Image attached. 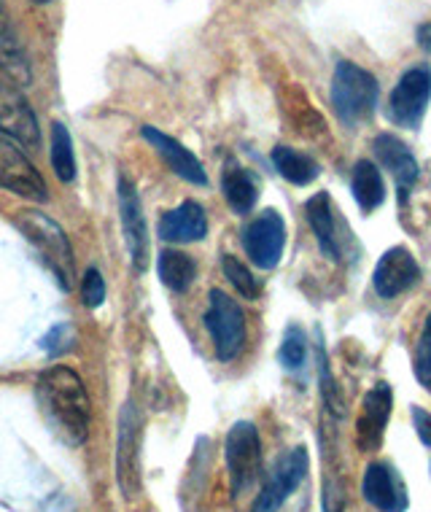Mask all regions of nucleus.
<instances>
[{"mask_svg":"<svg viewBox=\"0 0 431 512\" xmlns=\"http://www.w3.org/2000/svg\"><path fill=\"white\" fill-rule=\"evenodd\" d=\"M321 502H324V512H345L348 496H345L343 477L337 475V472H329V475H326Z\"/></svg>","mask_w":431,"mask_h":512,"instance_id":"obj_30","label":"nucleus"},{"mask_svg":"<svg viewBox=\"0 0 431 512\" xmlns=\"http://www.w3.org/2000/svg\"><path fill=\"white\" fill-rule=\"evenodd\" d=\"M38 512H76V510H73V504L68 502L65 496L54 494L52 499H46V502L41 504V510Z\"/></svg>","mask_w":431,"mask_h":512,"instance_id":"obj_32","label":"nucleus"},{"mask_svg":"<svg viewBox=\"0 0 431 512\" xmlns=\"http://www.w3.org/2000/svg\"><path fill=\"white\" fill-rule=\"evenodd\" d=\"M159 281L168 286L170 292L184 294L192 289L194 278H197V265L192 256L181 254V251H162L157 259Z\"/></svg>","mask_w":431,"mask_h":512,"instance_id":"obj_24","label":"nucleus"},{"mask_svg":"<svg viewBox=\"0 0 431 512\" xmlns=\"http://www.w3.org/2000/svg\"><path fill=\"white\" fill-rule=\"evenodd\" d=\"M380 98L378 79L351 60H340L332 76V106L340 122L356 124L375 111Z\"/></svg>","mask_w":431,"mask_h":512,"instance_id":"obj_3","label":"nucleus"},{"mask_svg":"<svg viewBox=\"0 0 431 512\" xmlns=\"http://www.w3.org/2000/svg\"><path fill=\"white\" fill-rule=\"evenodd\" d=\"M36 399L46 424L65 445L79 448L89 437V421H92V405L84 389V380L71 370L54 364L38 375Z\"/></svg>","mask_w":431,"mask_h":512,"instance_id":"obj_1","label":"nucleus"},{"mask_svg":"<svg viewBox=\"0 0 431 512\" xmlns=\"http://www.w3.org/2000/svg\"><path fill=\"white\" fill-rule=\"evenodd\" d=\"M0 133H6L27 149L41 146L36 111L30 108L14 81H0Z\"/></svg>","mask_w":431,"mask_h":512,"instance_id":"obj_12","label":"nucleus"},{"mask_svg":"<svg viewBox=\"0 0 431 512\" xmlns=\"http://www.w3.org/2000/svg\"><path fill=\"white\" fill-rule=\"evenodd\" d=\"M0 68L9 73L14 84H27L30 81V62L25 57V49L19 44L17 33L11 30L9 19L0 11Z\"/></svg>","mask_w":431,"mask_h":512,"instance_id":"obj_21","label":"nucleus"},{"mask_svg":"<svg viewBox=\"0 0 431 512\" xmlns=\"http://www.w3.org/2000/svg\"><path fill=\"white\" fill-rule=\"evenodd\" d=\"M81 300L87 308H100L106 300V281L97 267H87L84 278H81Z\"/></svg>","mask_w":431,"mask_h":512,"instance_id":"obj_29","label":"nucleus"},{"mask_svg":"<svg viewBox=\"0 0 431 512\" xmlns=\"http://www.w3.org/2000/svg\"><path fill=\"white\" fill-rule=\"evenodd\" d=\"M391 407H394V391H391L388 383H378L375 389L367 391V397L361 402L359 421H356V445H359V451L375 453L383 445Z\"/></svg>","mask_w":431,"mask_h":512,"instance_id":"obj_13","label":"nucleus"},{"mask_svg":"<svg viewBox=\"0 0 431 512\" xmlns=\"http://www.w3.org/2000/svg\"><path fill=\"white\" fill-rule=\"evenodd\" d=\"M141 135L151 143V146H154V149H157L159 157L168 162V168L173 170L178 178H184V181H189V184L208 186V176H205L200 159L194 157L184 143H178L176 138H170L168 133H162V130L151 127V124H143Z\"/></svg>","mask_w":431,"mask_h":512,"instance_id":"obj_16","label":"nucleus"},{"mask_svg":"<svg viewBox=\"0 0 431 512\" xmlns=\"http://www.w3.org/2000/svg\"><path fill=\"white\" fill-rule=\"evenodd\" d=\"M418 41H421V46L426 49V52H431V25L429 22L418 27Z\"/></svg>","mask_w":431,"mask_h":512,"instance_id":"obj_33","label":"nucleus"},{"mask_svg":"<svg viewBox=\"0 0 431 512\" xmlns=\"http://www.w3.org/2000/svg\"><path fill=\"white\" fill-rule=\"evenodd\" d=\"M418 278H421V267L415 262V256L407 248L396 246L380 256L375 275H372V286L383 300H394L407 289H413Z\"/></svg>","mask_w":431,"mask_h":512,"instance_id":"obj_14","label":"nucleus"},{"mask_svg":"<svg viewBox=\"0 0 431 512\" xmlns=\"http://www.w3.org/2000/svg\"><path fill=\"white\" fill-rule=\"evenodd\" d=\"M52 168L60 181L73 184L76 178V157H73V141L68 127L62 122L52 124Z\"/></svg>","mask_w":431,"mask_h":512,"instance_id":"obj_25","label":"nucleus"},{"mask_svg":"<svg viewBox=\"0 0 431 512\" xmlns=\"http://www.w3.org/2000/svg\"><path fill=\"white\" fill-rule=\"evenodd\" d=\"M351 189L353 197H356V203L364 213L375 211L383 205L386 200V184H383V176H380V170L367 162V159H361L356 162V168H353V178H351Z\"/></svg>","mask_w":431,"mask_h":512,"instance_id":"obj_20","label":"nucleus"},{"mask_svg":"<svg viewBox=\"0 0 431 512\" xmlns=\"http://www.w3.org/2000/svg\"><path fill=\"white\" fill-rule=\"evenodd\" d=\"M431 100V71L429 68H410L399 79V84L388 98V116L399 127H418L426 114V106Z\"/></svg>","mask_w":431,"mask_h":512,"instance_id":"obj_8","label":"nucleus"},{"mask_svg":"<svg viewBox=\"0 0 431 512\" xmlns=\"http://www.w3.org/2000/svg\"><path fill=\"white\" fill-rule=\"evenodd\" d=\"M221 192H224V200L229 203V208L240 213V216L254 211L256 197H259L254 178L238 165H227L224 176H221Z\"/></svg>","mask_w":431,"mask_h":512,"instance_id":"obj_23","label":"nucleus"},{"mask_svg":"<svg viewBox=\"0 0 431 512\" xmlns=\"http://www.w3.org/2000/svg\"><path fill=\"white\" fill-rule=\"evenodd\" d=\"M33 3H38V6H44V3H52V0H33Z\"/></svg>","mask_w":431,"mask_h":512,"instance_id":"obj_34","label":"nucleus"},{"mask_svg":"<svg viewBox=\"0 0 431 512\" xmlns=\"http://www.w3.org/2000/svg\"><path fill=\"white\" fill-rule=\"evenodd\" d=\"M308 451L305 448H291L289 453H283L281 459L275 461L273 472L264 483L262 494L256 496L254 510L251 512H278L286 504L294 488L300 486L305 475H308Z\"/></svg>","mask_w":431,"mask_h":512,"instance_id":"obj_7","label":"nucleus"},{"mask_svg":"<svg viewBox=\"0 0 431 512\" xmlns=\"http://www.w3.org/2000/svg\"><path fill=\"white\" fill-rule=\"evenodd\" d=\"M205 327L213 337V348L221 362L238 359L243 345H246V313L238 302L221 289H213L208 313H205Z\"/></svg>","mask_w":431,"mask_h":512,"instance_id":"obj_4","label":"nucleus"},{"mask_svg":"<svg viewBox=\"0 0 431 512\" xmlns=\"http://www.w3.org/2000/svg\"><path fill=\"white\" fill-rule=\"evenodd\" d=\"M283 246H286V224L278 211H262L243 230V248L259 270L278 267Z\"/></svg>","mask_w":431,"mask_h":512,"instance_id":"obj_9","label":"nucleus"},{"mask_svg":"<svg viewBox=\"0 0 431 512\" xmlns=\"http://www.w3.org/2000/svg\"><path fill=\"white\" fill-rule=\"evenodd\" d=\"M361 496L378 512H405L407 504H410L405 483L391 464H370L364 469Z\"/></svg>","mask_w":431,"mask_h":512,"instance_id":"obj_15","label":"nucleus"},{"mask_svg":"<svg viewBox=\"0 0 431 512\" xmlns=\"http://www.w3.org/2000/svg\"><path fill=\"white\" fill-rule=\"evenodd\" d=\"M273 165L275 170H278V173H281V176L294 186L313 184V181L318 178V173H321L316 159L308 157V154H302V151L289 149V146H275Z\"/></svg>","mask_w":431,"mask_h":512,"instance_id":"obj_22","label":"nucleus"},{"mask_svg":"<svg viewBox=\"0 0 431 512\" xmlns=\"http://www.w3.org/2000/svg\"><path fill=\"white\" fill-rule=\"evenodd\" d=\"M0 186L19 197L36 200V203H44L49 197V186L36 170V165L3 135H0Z\"/></svg>","mask_w":431,"mask_h":512,"instance_id":"obj_10","label":"nucleus"},{"mask_svg":"<svg viewBox=\"0 0 431 512\" xmlns=\"http://www.w3.org/2000/svg\"><path fill=\"white\" fill-rule=\"evenodd\" d=\"M224 456H227L229 480H232V494L243 496L254 486L259 469H262V440L251 421H238L227 434L224 442Z\"/></svg>","mask_w":431,"mask_h":512,"instance_id":"obj_5","label":"nucleus"},{"mask_svg":"<svg viewBox=\"0 0 431 512\" xmlns=\"http://www.w3.org/2000/svg\"><path fill=\"white\" fill-rule=\"evenodd\" d=\"M221 270L227 275V281L238 289V294L243 300H256V297H259V281H256L254 273L240 262L238 256H221Z\"/></svg>","mask_w":431,"mask_h":512,"instance_id":"obj_26","label":"nucleus"},{"mask_svg":"<svg viewBox=\"0 0 431 512\" xmlns=\"http://www.w3.org/2000/svg\"><path fill=\"white\" fill-rule=\"evenodd\" d=\"M413 421H415V432L421 437V442L426 448H431V413L423 410V407H413Z\"/></svg>","mask_w":431,"mask_h":512,"instance_id":"obj_31","label":"nucleus"},{"mask_svg":"<svg viewBox=\"0 0 431 512\" xmlns=\"http://www.w3.org/2000/svg\"><path fill=\"white\" fill-rule=\"evenodd\" d=\"M305 213H308L310 227H313V235H316L318 246L329 259H340V243H337V230H335V213H332V197L326 192H318L308 200L305 205Z\"/></svg>","mask_w":431,"mask_h":512,"instance_id":"obj_19","label":"nucleus"},{"mask_svg":"<svg viewBox=\"0 0 431 512\" xmlns=\"http://www.w3.org/2000/svg\"><path fill=\"white\" fill-rule=\"evenodd\" d=\"M205 235H208V216L203 205L194 200H186L159 219V238L168 243H197Z\"/></svg>","mask_w":431,"mask_h":512,"instance_id":"obj_17","label":"nucleus"},{"mask_svg":"<svg viewBox=\"0 0 431 512\" xmlns=\"http://www.w3.org/2000/svg\"><path fill=\"white\" fill-rule=\"evenodd\" d=\"M17 227L41 251L44 262L49 265L54 278L60 281L62 289L71 292L76 283V265H73V248L65 230L41 211H19Z\"/></svg>","mask_w":431,"mask_h":512,"instance_id":"obj_2","label":"nucleus"},{"mask_svg":"<svg viewBox=\"0 0 431 512\" xmlns=\"http://www.w3.org/2000/svg\"><path fill=\"white\" fill-rule=\"evenodd\" d=\"M141 426L143 418L135 402H124L119 413V440H116V480L124 499L141 494Z\"/></svg>","mask_w":431,"mask_h":512,"instance_id":"obj_6","label":"nucleus"},{"mask_svg":"<svg viewBox=\"0 0 431 512\" xmlns=\"http://www.w3.org/2000/svg\"><path fill=\"white\" fill-rule=\"evenodd\" d=\"M305 354H308V343H305V335H302L300 327L286 329V337L281 343V364L286 370H300L305 364Z\"/></svg>","mask_w":431,"mask_h":512,"instance_id":"obj_27","label":"nucleus"},{"mask_svg":"<svg viewBox=\"0 0 431 512\" xmlns=\"http://www.w3.org/2000/svg\"><path fill=\"white\" fill-rule=\"evenodd\" d=\"M372 149H375V157L380 159V165L394 176L399 189H410L418 181V162L410 154L405 141H399L396 135L380 133L372 141Z\"/></svg>","mask_w":431,"mask_h":512,"instance_id":"obj_18","label":"nucleus"},{"mask_svg":"<svg viewBox=\"0 0 431 512\" xmlns=\"http://www.w3.org/2000/svg\"><path fill=\"white\" fill-rule=\"evenodd\" d=\"M119 216H122L124 240L130 251L132 270L141 275L149 267V235H146V219L138 189L127 176H119Z\"/></svg>","mask_w":431,"mask_h":512,"instance_id":"obj_11","label":"nucleus"},{"mask_svg":"<svg viewBox=\"0 0 431 512\" xmlns=\"http://www.w3.org/2000/svg\"><path fill=\"white\" fill-rule=\"evenodd\" d=\"M413 370H415V378L421 380L423 389L431 391V313L426 316L423 332L421 337H418V345H415Z\"/></svg>","mask_w":431,"mask_h":512,"instance_id":"obj_28","label":"nucleus"}]
</instances>
